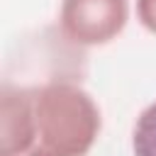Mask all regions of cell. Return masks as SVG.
<instances>
[{
    "mask_svg": "<svg viewBox=\"0 0 156 156\" xmlns=\"http://www.w3.org/2000/svg\"><path fill=\"white\" fill-rule=\"evenodd\" d=\"M134 10H136L139 24H141L146 32L156 34V0H136Z\"/></svg>",
    "mask_w": 156,
    "mask_h": 156,
    "instance_id": "cell-5",
    "label": "cell"
},
{
    "mask_svg": "<svg viewBox=\"0 0 156 156\" xmlns=\"http://www.w3.org/2000/svg\"><path fill=\"white\" fill-rule=\"evenodd\" d=\"M132 154L134 156H156V100L149 102L134 119Z\"/></svg>",
    "mask_w": 156,
    "mask_h": 156,
    "instance_id": "cell-4",
    "label": "cell"
},
{
    "mask_svg": "<svg viewBox=\"0 0 156 156\" xmlns=\"http://www.w3.org/2000/svg\"><path fill=\"white\" fill-rule=\"evenodd\" d=\"M37 134L27 156H85L102 129L95 98L73 80H49L34 88Z\"/></svg>",
    "mask_w": 156,
    "mask_h": 156,
    "instance_id": "cell-1",
    "label": "cell"
},
{
    "mask_svg": "<svg viewBox=\"0 0 156 156\" xmlns=\"http://www.w3.org/2000/svg\"><path fill=\"white\" fill-rule=\"evenodd\" d=\"M34 134V88L5 80L0 88V156H27Z\"/></svg>",
    "mask_w": 156,
    "mask_h": 156,
    "instance_id": "cell-3",
    "label": "cell"
},
{
    "mask_svg": "<svg viewBox=\"0 0 156 156\" xmlns=\"http://www.w3.org/2000/svg\"><path fill=\"white\" fill-rule=\"evenodd\" d=\"M129 22V0H61L58 29L76 46H105Z\"/></svg>",
    "mask_w": 156,
    "mask_h": 156,
    "instance_id": "cell-2",
    "label": "cell"
}]
</instances>
